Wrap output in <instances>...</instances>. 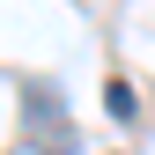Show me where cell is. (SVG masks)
Wrapping results in <instances>:
<instances>
[{
    "label": "cell",
    "instance_id": "1",
    "mask_svg": "<svg viewBox=\"0 0 155 155\" xmlns=\"http://www.w3.org/2000/svg\"><path fill=\"white\" fill-rule=\"evenodd\" d=\"M104 104H111V118H118V126H133V118H140V96H133L126 81H111V89H104Z\"/></svg>",
    "mask_w": 155,
    "mask_h": 155
}]
</instances>
